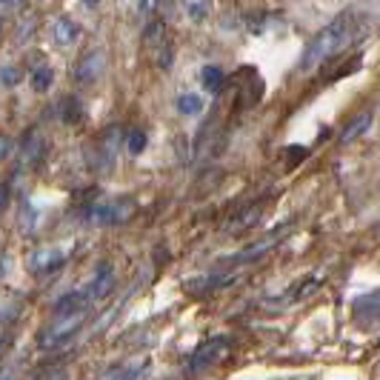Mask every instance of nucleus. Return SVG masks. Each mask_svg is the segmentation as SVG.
<instances>
[{
  "label": "nucleus",
  "instance_id": "obj_1",
  "mask_svg": "<svg viewBox=\"0 0 380 380\" xmlns=\"http://www.w3.org/2000/svg\"><path fill=\"white\" fill-rule=\"evenodd\" d=\"M352 29H355V15H352V12L338 15L329 26H323V29L306 43V49H303V54H300V60H297V69H300V71H309V69L321 66L323 60H329V57L352 38Z\"/></svg>",
  "mask_w": 380,
  "mask_h": 380
},
{
  "label": "nucleus",
  "instance_id": "obj_2",
  "mask_svg": "<svg viewBox=\"0 0 380 380\" xmlns=\"http://www.w3.org/2000/svg\"><path fill=\"white\" fill-rule=\"evenodd\" d=\"M292 229H294V223L275 226V229H272V232H266L260 241L249 243L246 249H241V252H235V255H229V258H223V260H220V266H223V269H235V266H249V263L263 260L269 252H275V249L286 241V235H289Z\"/></svg>",
  "mask_w": 380,
  "mask_h": 380
},
{
  "label": "nucleus",
  "instance_id": "obj_3",
  "mask_svg": "<svg viewBox=\"0 0 380 380\" xmlns=\"http://www.w3.org/2000/svg\"><path fill=\"white\" fill-rule=\"evenodd\" d=\"M232 349V340L226 338V335H214L209 340H203L186 360V374H200L206 369H212L214 363H220L226 355H229Z\"/></svg>",
  "mask_w": 380,
  "mask_h": 380
},
{
  "label": "nucleus",
  "instance_id": "obj_4",
  "mask_svg": "<svg viewBox=\"0 0 380 380\" xmlns=\"http://www.w3.org/2000/svg\"><path fill=\"white\" fill-rule=\"evenodd\" d=\"M137 212V203L132 197H117V200H109V203H98L92 212H89V220L100 223V226H120L126 223L132 214Z\"/></svg>",
  "mask_w": 380,
  "mask_h": 380
},
{
  "label": "nucleus",
  "instance_id": "obj_5",
  "mask_svg": "<svg viewBox=\"0 0 380 380\" xmlns=\"http://www.w3.org/2000/svg\"><path fill=\"white\" fill-rule=\"evenodd\" d=\"M84 321H86V315H66V318H57L52 326H46V329L40 332V346H43V349H54V346L66 343L74 332L84 326Z\"/></svg>",
  "mask_w": 380,
  "mask_h": 380
},
{
  "label": "nucleus",
  "instance_id": "obj_6",
  "mask_svg": "<svg viewBox=\"0 0 380 380\" xmlns=\"http://www.w3.org/2000/svg\"><path fill=\"white\" fill-rule=\"evenodd\" d=\"M352 318L360 323V326H380V289L374 292H366L360 297L352 300Z\"/></svg>",
  "mask_w": 380,
  "mask_h": 380
},
{
  "label": "nucleus",
  "instance_id": "obj_7",
  "mask_svg": "<svg viewBox=\"0 0 380 380\" xmlns=\"http://www.w3.org/2000/svg\"><path fill=\"white\" fill-rule=\"evenodd\" d=\"M103 66H106V57L100 49H92L81 57V63L74 66V81L78 84H95L100 74H103Z\"/></svg>",
  "mask_w": 380,
  "mask_h": 380
},
{
  "label": "nucleus",
  "instance_id": "obj_8",
  "mask_svg": "<svg viewBox=\"0 0 380 380\" xmlns=\"http://www.w3.org/2000/svg\"><path fill=\"white\" fill-rule=\"evenodd\" d=\"M89 306H92L89 292H86V289H78V292L63 294V297L54 303V315H57V318H66V315H86Z\"/></svg>",
  "mask_w": 380,
  "mask_h": 380
},
{
  "label": "nucleus",
  "instance_id": "obj_9",
  "mask_svg": "<svg viewBox=\"0 0 380 380\" xmlns=\"http://www.w3.org/2000/svg\"><path fill=\"white\" fill-rule=\"evenodd\" d=\"M112 289H115V269H112L109 263H100L98 272H95V277H92V286H89L86 292H89V297H92V303H95V300L109 297Z\"/></svg>",
  "mask_w": 380,
  "mask_h": 380
},
{
  "label": "nucleus",
  "instance_id": "obj_10",
  "mask_svg": "<svg viewBox=\"0 0 380 380\" xmlns=\"http://www.w3.org/2000/svg\"><path fill=\"white\" fill-rule=\"evenodd\" d=\"M372 120H374V112H360V115H355L346 126H343V132H340V137H338V143L340 146H349V143H355L357 137H363L366 132H369V126H372Z\"/></svg>",
  "mask_w": 380,
  "mask_h": 380
},
{
  "label": "nucleus",
  "instance_id": "obj_11",
  "mask_svg": "<svg viewBox=\"0 0 380 380\" xmlns=\"http://www.w3.org/2000/svg\"><path fill=\"white\" fill-rule=\"evenodd\" d=\"M52 38H54V43L57 46H71L74 40H78L81 38V26L78 23H74L71 18H57L54 21V26H52Z\"/></svg>",
  "mask_w": 380,
  "mask_h": 380
},
{
  "label": "nucleus",
  "instance_id": "obj_12",
  "mask_svg": "<svg viewBox=\"0 0 380 380\" xmlns=\"http://www.w3.org/2000/svg\"><path fill=\"white\" fill-rule=\"evenodd\" d=\"M200 81H203V89L209 92V95H220L223 92V86H226V71L220 69V66H203V71H200Z\"/></svg>",
  "mask_w": 380,
  "mask_h": 380
},
{
  "label": "nucleus",
  "instance_id": "obj_13",
  "mask_svg": "<svg viewBox=\"0 0 380 380\" xmlns=\"http://www.w3.org/2000/svg\"><path fill=\"white\" fill-rule=\"evenodd\" d=\"M263 217V203H252L243 214H238L235 217V223L229 226V232L232 235H241V232H246V229H252V226H258V220Z\"/></svg>",
  "mask_w": 380,
  "mask_h": 380
},
{
  "label": "nucleus",
  "instance_id": "obj_14",
  "mask_svg": "<svg viewBox=\"0 0 380 380\" xmlns=\"http://www.w3.org/2000/svg\"><path fill=\"white\" fill-rule=\"evenodd\" d=\"M43 151H46V140H43L38 132H32V134L23 140V158H21V163H26V166L38 163Z\"/></svg>",
  "mask_w": 380,
  "mask_h": 380
},
{
  "label": "nucleus",
  "instance_id": "obj_15",
  "mask_svg": "<svg viewBox=\"0 0 380 380\" xmlns=\"http://www.w3.org/2000/svg\"><path fill=\"white\" fill-rule=\"evenodd\" d=\"M60 263H63V252H57V249H40L32 258V269L35 272H49V269H57Z\"/></svg>",
  "mask_w": 380,
  "mask_h": 380
},
{
  "label": "nucleus",
  "instance_id": "obj_16",
  "mask_svg": "<svg viewBox=\"0 0 380 380\" xmlns=\"http://www.w3.org/2000/svg\"><path fill=\"white\" fill-rule=\"evenodd\" d=\"M183 15L192 23H203L212 15V0H183Z\"/></svg>",
  "mask_w": 380,
  "mask_h": 380
},
{
  "label": "nucleus",
  "instance_id": "obj_17",
  "mask_svg": "<svg viewBox=\"0 0 380 380\" xmlns=\"http://www.w3.org/2000/svg\"><path fill=\"white\" fill-rule=\"evenodd\" d=\"M146 374V363L140 366H117V369H109L100 380H140Z\"/></svg>",
  "mask_w": 380,
  "mask_h": 380
},
{
  "label": "nucleus",
  "instance_id": "obj_18",
  "mask_svg": "<svg viewBox=\"0 0 380 380\" xmlns=\"http://www.w3.org/2000/svg\"><path fill=\"white\" fill-rule=\"evenodd\" d=\"M203 106H206L203 98L195 95V92H186V95L178 98V112H180V115H189V117H192V115H200Z\"/></svg>",
  "mask_w": 380,
  "mask_h": 380
},
{
  "label": "nucleus",
  "instance_id": "obj_19",
  "mask_svg": "<svg viewBox=\"0 0 380 380\" xmlns=\"http://www.w3.org/2000/svg\"><path fill=\"white\" fill-rule=\"evenodd\" d=\"M60 115H63V123H81V120H84V106H81V100H78V98H63Z\"/></svg>",
  "mask_w": 380,
  "mask_h": 380
},
{
  "label": "nucleus",
  "instance_id": "obj_20",
  "mask_svg": "<svg viewBox=\"0 0 380 380\" xmlns=\"http://www.w3.org/2000/svg\"><path fill=\"white\" fill-rule=\"evenodd\" d=\"M52 84H54V71H52L49 66H40V69L35 71V78H32V89H35V92H46Z\"/></svg>",
  "mask_w": 380,
  "mask_h": 380
},
{
  "label": "nucleus",
  "instance_id": "obj_21",
  "mask_svg": "<svg viewBox=\"0 0 380 380\" xmlns=\"http://www.w3.org/2000/svg\"><path fill=\"white\" fill-rule=\"evenodd\" d=\"M146 143H149V137H146L143 129H132V132L126 134V149L132 151V155H140V151L146 149Z\"/></svg>",
  "mask_w": 380,
  "mask_h": 380
},
{
  "label": "nucleus",
  "instance_id": "obj_22",
  "mask_svg": "<svg viewBox=\"0 0 380 380\" xmlns=\"http://www.w3.org/2000/svg\"><path fill=\"white\" fill-rule=\"evenodd\" d=\"M143 40H146L149 46H166V43H163V21H151V23L146 26Z\"/></svg>",
  "mask_w": 380,
  "mask_h": 380
},
{
  "label": "nucleus",
  "instance_id": "obj_23",
  "mask_svg": "<svg viewBox=\"0 0 380 380\" xmlns=\"http://www.w3.org/2000/svg\"><path fill=\"white\" fill-rule=\"evenodd\" d=\"M0 81H4L6 86H18L21 84V69L18 66H4L0 69Z\"/></svg>",
  "mask_w": 380,
  "mask_h": 380
},
{
  "label": "nucleus",
  "instance_id": "obj_24",
  "mask_svg": "<svg viewBox=\"0 0 380 380\" xmlns=\"http://www.w3.org/2000/svg\"><path fill=\"white\" fill-rule=\"evenodd\" d=\"M166 0H140V15H151L155 9H161Z\"/></svg>",
  "mask_w": 380,
  "mask_h": 380
},
{
  "label": "nucleus",
  "instance_id": "obj_25",
  "mask_svg": "<svg viewBox=\"0 0 380 380\" xmlns=\"http://www.w3.org/2000/svg\"><path fill=\"white\" fill-rule=\"evenodd\" d=\"M9 149H12V140H9V137H4V134H0V161H4V158L9 155Z\"/></svg>",
  "mask_w": 380,
  "mask_h": 380
},
{
  "label": "nucleus",
  "instance_id": "obj_26",
  "mask_svg": "<svg viewBox=\"0 0 380 380\" xmlns=\"http://www.w3.org/2000/svg\"><path fill=\"white\" fill-rule=\"evenodd\" d=\"M9 206V186L4 183V186H0V212H4Z\"/></svg>",
  "mask_w": 380,
  "mask_h": 380
},
{
  "label": "nucleus",
  "instance_id": "obj_27",
  "mask_svg": "<svg viewBox=\"0 0 380 380\" xmlns=\"http://www.w3.org/2000/svg\"><path fill=\"white\" fill-rule=\"evenodd\" d=\"M9 343H12V338H9V335H4V340H0V355H4V352L9 349Z\"/></svg>",
  "mask_w": 380,
  "mask_h": 380
},
{
  "label": "nucleus",
  "instance_id": "obj_28",
  "mask_svg": "<svg viewBox=\"0 0 380 380\" xmlns=\"http://www.w3.org/2000/svg\"><path fill=\"white\" fill-rule=\"evenodd\" d=\"M100 4V0H86V6H98Z\"/></svg>",
  "mask_w": 380,
  "mask_h": 380
}]
</instances>
